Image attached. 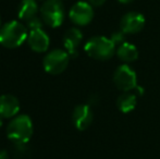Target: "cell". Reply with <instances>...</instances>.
I'll list each match as a JSON object with an SVG mask.
<instances>
[{"label": "cell", "mask_w": 160, "mask_h": 159, "mask_svg": "<svg viewBox=\"0 0 160 159\" xmlns=\"http://www.w3.org/2000/svg\"><path fill=\"white\" fill-rule=\"evenodd\" d=\"M28 33L19 21H11L0 28V44L6 48H18L28 40Z\"/></svg>", "instance_id": "obj_1"}, {"label": "cell", "mask_w": 160, "mask_h": 159, "mask_svg": "<svg viewBox=\"0 0 160 159\" xmlns=\"http://www.w3.org/2000/svg\"><path fill=\"white\" fill-rule=\"evenodd\" d=\"M7 135L15 144H26L33 135V123L28 116H17L7 127Z\"/></svg>", "instance_id": "obj_2"}, {"label": "cell", "mask_w": 160, "mask_h": 159, "mask_svg": "<svg viewBox=\"0 0 160 159\" xmlns=\"http://www.w3.org/2000/svg\"><path fill=\"white\" fill-rule=\"evenodd\" d=\"M86 53L96 60H108L114 55L116 45L110 38L95 36L86 42L84 47Z\"/></svg>", "instance_id": "obj_3"}, {"label": "cell", "mask_w": 160, "mask_h": 159, "mask_svg": "<svg viewBox=\"0 0 160 159\" xmlns=\"http://www.w3.org/2000/svg\"><path fill=\"white\" fill-rule=\"evenodd\" d=\"M44 22L51 27H58L64 21V6L61 0H46L40 8Z\"/></svg>", "instance_id": "obj_4"}, {"label": "cell", "mask_w": 160, "mask_h": 159, "mask_svg": "<svg viewBox=\"0 0 160 159\" xmlns=\"http://www.w3.org/2000/svg\"><path fill=\"white\" fill-rule=\"evenodd\" d=\"M70 55L61 49H55L48 52L44 58V69L47 73L57 75L68 68Z\"/></svg>", "instance_id": "obj_5"}, {"label": "cell", "mask_w": 160, "mask_h": 159, "mask_svg": "<svg viewBox=\"0 0 160 159\" xmlns=\"http://www.w3.org/2000/svg\"><path fill=\"white\" fill-rule=\"evenodd\" d=\"M113 82L120 91L131 92L137 86L136 73L128 64H122L114 72Z\"/></svg>", "instance_id": "obj_6"}, {"label": "cell", "mask_w": 160, "mask_h": 159, "mask_svg": "<svg viewBox=\"0 0 160 159\" xmlns=\"http://www.w3.org/2000/svg\"><path fill=\"white\" fill-rule=\"evenodd\" d=\"M71 21L76 25H87L94 17V10L92 4L85 1H78L71 8L69 13Z\"/></svg>", "instance_id": "obj_7"}, {"label": "cell", "mask_w": 160, "mask_h": 159, "mask_svg": "<svg viewBox=\"0 0 160 159\" xmlns=\"http://www.w3.org/2000/svg\"><path fill=\"white\" fill-rule=\"evenodd\" d=\"M145 26V17L138 12H128L121 19L120 27L124 34H136Z\"/></svg>", "instance_id": "obj_8"}, {"label": "cell", "mask_w": 160, "mask_h": 159, "mask_svg": "<svg viewBox=\"0 0 160 159\" xmlns=\"http://www.w3.org/2000/svg\"><path fill=\"white\" fill-rule=\"evenodd\" d=\"M93 110L88 105H78L74 108L72 120L73 124L80 131H84L93 122Z\"/></svg>", "instance_id": "obj_9"}, {"label": "cell", "mask_w": 160, "mask_h": 159, "mask_svg": "<svg viewBox=\"0 0 160 159\" xmlns=\"http://www.w3.org/2000/svg\"><path fill=\"white\" fill-rule=\"evenodd\" d=\"M28 42L32 50L36 51V52H45L48 49L50 39L42 28H36V30L30 31L28 36Z\"/></svg>", "instance_id": "obj_10"}, {"label": "cell", "mask_w": 160, "mask_h": 159, "mask_svg": "<svg viewBox=\"0 0 160 159\" xmlns=\"http://www.w3.org/2000/svg\"><path fill=\"white\" fill-rule=\"evenodd\" d=\"M20 102L18 98L10 94L0 96V117L2 119L12 118L19 113Z\"/></svg>", "instance_id": "obj_11"}, {"label": "cell", "mask_w": 160, "mask_h": 159, "mask_svg": "<svg viewBox=\"0 0 160 159\" xmlns=\"http://www.w3.org/2000/svg\"><path fill=\"white\" fill-rule=\"evenodd\" d=\"M83 39V34L78 28L72 27L65 32L63 36V45L70 57L78 56V48Z\"/></svg>", "instance_id": "obj_12"}, {"label": "cell", "mask_w": 160, "mask_h": 159, "mask_svg": "<svg viewBox=\"0 0 160 159\" xmlns=\"http://www.w3.org/2000/svg\"><path fill=\"white\" fill-rule=\"evenodd\" d=\"M117 56L123 62H133L138 58V50L135 45L125 42L118 47Z\"/></svg>", "instance_id": "obj_13"}, {"label": "cell", "mask_w": 160, "mask_h": 159, "mask_svg": "<svg viewBox=\"0 0 160 159\" xmlns=\"http://www.w3.org/2000/svg\"><path fill=\"white\" fill-rule=\"evenodd\" d=\"M137 104V95L135 93L125 92L121 96H119L117 100V106L119 110L123 113H128L132 110H134Z\"/></svg>", "instance_id": "obj_14"}, {"label": "cell", "mask_w": 160, "mask_h": 159, "mask_svg": "<svg viewBox=\"0 0 160 159\" xmlns=\"http://www.w3.org/2000/svg\"><path fill=\"white\" fill-rule=\"evenodd\" d=\"M38 12V6L35 0H22L19 7V17L21 20L28 21L30 19L36 17Z\"/></svg>", "instance_id": "obj_15"}, {"label": "cell", "mask_w": 160, "mask_h": 159, "mask_svg": "<svg viewBox=\"0 0 160 159\" xmlns=\"http://www.w3.org/2000/svg\"><path fill=\"white\" fill-rule=\"evenodd\" d=\"M113 42V44L118 45V46H120L121 44H123V42H125V34L122 32V31H120V32H116V33H112L111 35V38H110Z\"/></svg>", "instance_id": "obj_16"}, {"label": "cell", "mask_w": 160, "mask_h": 159, "mask_svg": "<svg viewBox=\"0 0 160 159\" xmlns=\"http://www.w3.org/2000/svg\"><path fill=\"white\" fill-rule=\"evenodd\" d=\"M28 28H30V31L31 30H36V28H42V21H40L39 17H34L28 21Z\"/></svg>", "instance_id": "obj_17"}, {"label": "cell", "mask_w": 160, "mask_h": 159, "mask_svg": "<svg viewBox=\"0 0 160 159\" xmlns=\"http://www.w3.org/2000/svg\"><path fill=\"white\" fill-rule=\"evenodd\" d=\"M89 4L92 6H95V7H100L102 6L103 3L106 2V0H87Z\"/></svg>", "instance_id": "obj_18"}, {"label": "cell", "mask_w": 160, "mask_h": 159, "mask_svg": "<svg viewBox=\"0 0 160 159\" xmlns=\"http://www.w3.org/2000/svg\"><path fill=\"white\" fill-rule=\"evenodd\" d=\"M0 159H9L8 153L6 151H0Z\"/></svg>", "instance_id": "obj_19"}, {"label": "cell", "mask_w": 160, "mask_h": 159, "mask_svg": "<svg viewBox=\"0 0 160 159\" xmlns=\"http://www.w3.org/2000/svg\"><path fill=\"white\" fill-rule=\"evenodd\" d=\"M120 3H123V4H128V3H131V2H133L134 0H118Z\"/></svg>", "instance_id": "obj_20"}, {"label": "cell", "mask_w": 160, "mask_h": 159, "mask_svg": "<svg viewBox=\"0 0 160 159\" xmlns=\"http://www.w3.org/2000/svg\"><path fill=\"white\" fill-rule=\"evenodd\" d=\"M1 125H2V118L0 117V127H1Z\"/></svg>", "instance_id": "obj_21"}]
</instances>
